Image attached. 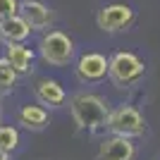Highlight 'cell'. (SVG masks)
I'll list each match as a JSON object with an SVG mask.
<instances>
[{
	"label": "cell",
	"instance_id": "cell-1",
	"mask_svg": "<svg viewBox=\"0 0 160 160\" xmlns=\"http://www.w3.org/2000/svg\"><path fill=\"white\" fill-rule=\"evenodd\" d=\"M69 110H72L74 122H77L81 129L98 132V129L105 127L108 105H105V100L98 98V96H93V93H77L72 100H69Z\"/></svg>",
	"mask_w": 160,
	"mask_h": 160
},
{
	"label": "cell",
	"instance_id": "cell-2",
	"mask_svg": "<svg viewBox=\"0 0 160 160\" xmlns=\"http://www.w3.org/2000/svg\"><path fill=\"white\" fill-rule=\"evenodd\" d=\"M146 67L134 53H115L108 60V77L120 88H129L143 77Z\"/></svg>",
	"mask_w": 160,
	"mask_h": 160
},
{
	"label": "cell",
	"instance_id": "cell-3",
	"mask_svg": "<svg viewBox=\"0 0 160 160\" xmlns=\"http://www.w3.org/2000/svg\"><path fill=\"white\" fill-rule=\"evenodd\" d=\"M105 127L112 134H117V136L132 139V136H141L146 132V120H143V115L139 110H134L129 105H120V108H115L112 112H108Z\"/></svg>",
	"mask_w": 160,
	"mask_h": 160
},
{
	"label": "cell",
	"instance_id": "cell-4",
	"mask_svg": "<svg viewBox=\"0 0 160 160\" xmlns=\"http://www.w3.org/2000/svg\"><path fill=\"white\" fill-rule=\"evenodd\" d=\"M41 58L48 62V65H67L74 55V43L72 38L62 31H48L38 43Z\"/></svg>",
	"mask_w": 160,
	"mask_h": 160
},
{
	"label": "cell",
	"instance_id": "cell-5",
	"mask_svg": "<svg viewBox=\"0 0 160 160\" xmlns=\"http://www.w3.org/2000/svg\"><path fill=\"white\" fill-rule=\"evenodd\" d=\"M98 29L108 33L115 31H124L134 24V10L129 5H122V2H115V5H105L98 12Z\"/></svg>",
	"mask_w": 160,
	"mask_h": 160
},
{
	"label": "cell",
	"instance_id": "cell-6",
	"mask_svg": "<svg viewBox=\"0 0 160 160\" xmlns=\"http://www.w3.org/2000/svg\"><path fill=\"white\" fill-rule=\"evenodd\" d=\"M17 14L29 24V29H48L50 19H53V12L48 10V5L38 2V0H22L17 5Z\"/></svg>",
	"mask_w": 160,
	"mask_h": 160
},
{
	"label": "cell",
	"instance_id": "cell-7",
	"mask_svg": "<svg viewBox=\"0 0 160 160\" xmlns=\"http://www.w3.org/2000/svg\"><path fill=\"white\" fill-rule=\"evenodd\" d=\"M77 77L86 84H96V81L108 77V60L100 53H86L79 58L77 65Z\"/></svg>",
	"mask_w": 160,
	"mask_h": 160
},
{
	"label": "cell",
	"instance_id": "cell-8",
	"mask_svg": "<svg viewBox=\"0 0 160 160\" xmlns=\"http://www.w3.org/2000/svg\"><path fill=\"white\" fill-rule=\"evenodd\" d=\"M100 160H134L136 158V148L127 136H108L103 143H100Z\"/></svg>",
	"mask_w": 160,
	"mask_h": 160
},
{
	"label": "cell",
	"instance_id": "cell-9",
	"mask_svg": "<svg viewBox=\"0 0 160 160\" xmlns=\"http://www.w3.org/2000/svg\"><path fill=\"white\" fill-rule=\"evenodd\" d=\"M29 33H31V29H29V24L19 14L0 19V38L5 43H22V41L29 38Z\"/></svg>",
	"mask_w": 160,
	"mask_h": 160
},
{
	"label": "cell",
	"instance_id": "cell-10",
	"mask_svg": "<svg viewBox=\"0 0 160 160\" xmlns=\"http://www.w3.org/2000/svg\"><path fill=\"white\" fill-rule=\"evenodd\" d=\"M5 60L14 67V72L17 74H29L33 67V53L29 50L27 46H22V43H7V55Z\"/></svg>",
	"mask_w": 160,
	"mask_h": 160
},
{
	"label": "cell",
	"instance_id": "cell-11",
	"mask_svg": "<svg viewBox=\"0 0 160 160\" xmlns=\"http://www.w3.org/2000/svg\"><path fill=\"white\" fill-rule=\"evenodd\" d=\"M36 98H38L43 105L58 108V105L65 103L67 93H65V88H62L55 79H43V81L36 84Z\"/></svg>",
	"mask_w": 160,
	"mask_h": 160
},
{
	"label": "cell",
	"instance_id": "cell-12",
	"mask_svg": "<svg viewBox=\"0 0 160 160\" xmlns=\"http://www.w3.org/2000/svg\"><path fill=\"white\" fill-rule=\"evenodd\" d=\"M19 122L27 129H33V132H41V129L48 124V112L41 105H24L19 110Z\"/></svg>",
	"mask_w": 160,
	"mask_h": 160
},
{
	"label": "cell",
	"instance_id": "cell-13",
	"mask_svg": "<svg viewBox=\"0 0 160 160\" xmlns=\"http://www.w3.org/2000/svg\"><path fill=\"white\" fill-rule=\"evenodd\" d=\"M14 81H17V72H14V67L5 60V58H0V91H10L14 86Z\"/></svg>",
	"mask_w": 160,
	"mask_h": 160
},
{
	"label": "cell",
	"instance_id": "cell-14",
	"mask_svg": "<svg viewBox=\"0 0 160 160\" xmlns=\"http://www.w3.org/2000/svg\"><path fill=\"white\" fill-rule=\"evenodd\" d=\"M19 143V134L14 127H0V148L7 151V153H12L14 148Z\"/></svg>",
	"mask_w": 160,
	"mask_h": 160
},
{
	"label": "cell",
	"instance_id": "cell-15",
	"mask_svg": "<svg viewBox=\"0 0 160 160\" xmlns=\"http://www.w3.org/2000/svg\"><path fill=\"white\" fill-rule=\"evenodd\" d=\"M17 5H19L17 0H0V19L17 14Z\"/></svg>",
	"mask_w": 160,
	"mask_h": 160
},
{
	"label": "cell",
	"instance_id": "cell-16",
	"mask_svg": "<svg viewBox=\"0 0 160 160\" xmlns=\"http://www.w3.org/2000/svg\"><path fill=\"white\" fill-rule=\"evenodd\" d=\"M0 160H12V158H10V153H7V151H2V148H0Z\"/></svg>",
	"mask_w": 160,
	"mask_h": 160
}]
</instances>
